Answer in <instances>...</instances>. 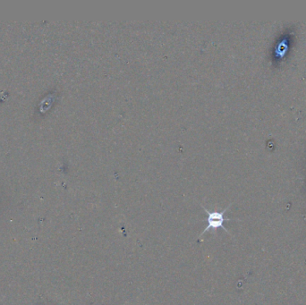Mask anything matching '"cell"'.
I'll return each mask as SVG.
<instances>
[{
    "label": "cell",
    "mask_w": 306,
    "mask_h": 305,
    "mask_svg": "<svg viewBox=\"0 0 306 305\" xmlns=\"http://www.w3.org/2000/svg\"><path fill=\"white\" fill-rule=\"evenodd\" d=\"M201 206H202V208L206 211V213L208 214V219H207L208 226L204 229V231L200 234L199 237L204 236V234H205L206 232L209 231V230H213V234H214L216 230L219 229L220 227L223 228L225 231L228 233V230L225 227L224 224H225L226 221H230L231 220L226 219V218H225V214H226L227 209H229V207H230L231 205H229V206L224 209L223 211H210V210H208V209H206L205 207H204L203 205H201Z\"/></svg>",
    "instance_id": "1"
}]
</instances>
